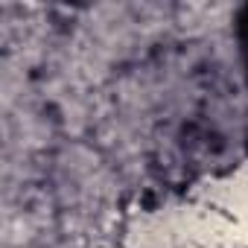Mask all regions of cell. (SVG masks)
<instances>
[{"instance_id":"obj_1","label":"cell","mask_w":248,"mask_h":248,"mask_svg":"<svg viewBox=\"0 0 248 248\" xmlns=\"http://www.w3.org/2000/svg\"><path fill=\"white\" fill-rule=\"evenodd\" d=\"M236 44H239V56H242V70L248 76V6H242L236 15Z\"/></svg>"}]
</instances>
